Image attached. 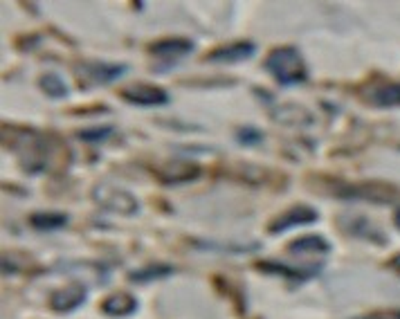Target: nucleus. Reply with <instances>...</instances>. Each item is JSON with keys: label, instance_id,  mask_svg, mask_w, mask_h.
Returning <instances> with one entry per match:
<instances>
[{"label": "nucleus", "instance_id": "obj_20", "mask_svg": "<svg viewBox=\"0 0 400 319\" xmlns=\"http://www.w3.org/2000/svg\"><path fill=\"white\" fill-rule=\"evenodd\" d=\"M347 232L353 234V236H360V238H367V241H382L375 232V227H371V223L367 219H356L351 221V225L347 227Z\"/></svg>", "mask_w": 400, "mask_h": 319}, {"label": "nucleus", "instance_id": "obj_14", "mask_svg": "<svg viewBox=\"0 0 400 319\" xmlns=\"http://www.w3.org/2000/svg\"><path fill=\"white\" fill-rule=\"evenodd\" d=\"M369 104L378 108H396L400 106V84L385 82V84H371L364 90Z\"/></svg>", "mask_w": 400, "mask_h": 319}, {"label": "nucleus", "instance_id": "obj_8", "mask_svg": "<svg viewBox=\"0 0 400 319\" xmlns=\"http://www.w3.org/2000/svg\"><path fill=\"white\" fill-rule=\"evenodd\" d=\"M193 50H196V43L182 37H171V39H162L148 45V54L155 56V59L162 63L174 67V63L182 61L185 56H189Z\"/></svg>", "mask_w": 400, "mask_h": 319}, {"label": "nucleus", "instance_id": "obj_19", "mask_svg": "<svg viewBox=\"0 0 400 319\" xmlns=\"http://www.w3.org/2000/svg\"><path fill=\"white\" fill-rule=\"evenodd\" d=\"M115 135V126H90V129H82L79 131V140L88 142V144H99V142H106L108 138Z\"/></svg>", "mask_w": 400, "mask_h": 319}, {"label": "nucleus", "instance_id": "obj_12", "mask_svg": "<svg viewBox=\"0 0 400 319\" xmlns=\"http://www.w3.org/2000/svg\"><path fill=\"white\" fill-rule=\"evenodd\" d=\"M254 268H257V272H264V275H277V277L297 281V283H304L319 272V268H290L285 263H277V261H259Z\"/></svg>", "mask_w": 400, "mask_h": 319}, {"label": "nucleus", "instance_id": "obj_7", "mask_svg": "<svg viewBox=\"0 0 400 319\" xmlns=\"http://www.w3.org/2000/svg\"><path fill=\"white\" fill-rule=\"evenodd\" d=\"M120 97L133 106H144V108H157V106H167L171 97L164 88L153 86V84H144V82H135L129 84L120 90Z\"/></svg>", "mask_w": 400, "mask_h": 319}, {"label": "nucleus", "instance_id": "obj_18", "mask_svg": "<svg viewBox=\"0 0 400 319\" xmlns=\"http://www.w3.org/2000/svg\"><path fill=\"white\" fill-rule=\"evenodd\" d=\"M39 88L43 90V95L50 99H65L70 95V88H67V84L56 72H45L39 79Z\"/></svg>", "mask_w": 400, "mask_h": 319}, {"label": "nucleus", "instance_id": "obj_24", "mask_svg": "<svg viewBox=\"0 0 400 319\" xmlns=\"http://www.w3.org/2000/svg\"><path fill=\"white\" fill-rule=\"evenodd\" d=\"M394 225H396V227H398V230H400V207H398V209L394 211Z\"/></svg>", "mask_w": 400, "mask_h": 319}, {"label": "nucleus", "instance_id": "obj_6", "mask_svg": "<svg viewBox=\"0 0 400 319\" xmlns=\"http://www.w3.org/2000/svg\"><path fill=\"white\" fill-rule=\"evenodd\" d=\"M124 74H129L127 63H108V61H86L77 67V77L93 86L115 84Z\"/></svg>", "mask_w": 400, "mask_h": 319}, {"label": "nucleus", "instance_id": "obj_23", "mask_svg": "<svg viewBox=\"0 0 400 319\" xmlns=\"http://www.w3.org/2000/svg\"><path fill=\"white\" fill-rule=\"evenodd\" d=\"M389 266H392V268H394V270L398 272V275H400V254H396V256H394V259L389 261Z\"/></svg>", "mask_w": 400, "mask_h": 319}, {"label": "nucleus", "instance_id": "obj_4", "mask_svg": "<svg viewBox=\"0 0 400 319\" xmlns=\"http://www.w3.org/2000/svg\"><path fill=\"white\" fill-rule=\"evenodd\" d=\"M333 196L344 198V200H367V202H378L387 204L394 202L398 193L382 182H360V185H337L333 187Z\"/></svg>", "mask_w": 400, "mask_h": 319}, {"label": "nucleus", "instance_id": "obj_15", "mask_svg": "<svg viewBox=\"0 0 400 319\" xmlns=\"http://www.w3.org/2000/svg\"><path fill=\"white\" fill-rule=\"evenodd\" d=\"M101 313L106 317H115V319H124L137 313V299L129 292H112L101 301Z\"/></svg>", "mask_w": 400, "mask_h": 319}, {"label": "nucleus", "instance_id": "obj_13", "mask_svg": "<svg viewBox=\"0 0 400 319\" xmlns=\"http://www.w3.org/2000/svg\"><path fill=\"white\" fill-rule=\"evenodd\" d=\"M285 249L295 256H326L330 252V243L319 234H306L290 241Z\"/></svg>", "mask_w": 400, "mask_h": 319}, {"label": "nucleus", "instance_id": "obj_21", "mask_svg": "<svg viewBox=\"0 0 400 319\" xmlns=\"http://www.w3.org/2000/svg\"><path fill=\"white\" fill-rule=\"evenodd\" d=\"M236 142L241 146H259L264 142V131H259L254 126H243L236 131Z\"/></svg>", "mask_w": 400, "mask_h": 319}, {"label": "nucleus", "instance_id": "obj_3", "mask_svg": "<svg viewBox=\"0 0 400 319\" xmlns=\"http://www.w3.org/2000/svg\"><path fill=\"white\" fill-rule=\"evenodd\" d=\"M93 198L104 211L117 216H135L140 211V200L129 189L117 185H97L93 189Z\"/></svg>", "mask_w": 400, "mask_h": 319}, {"label": "nucleus", "instance_id": "obj_1", "mask_svg": "<svg viewBox=\"0 0 400 319\" xmlns=\"http://www.w3.org/2000/svg\"><path fill=\"white\" fill-rule=\"evenodd\" d=\"M3 135H5V149L14 153L20 167L30 171L32 176H39L43 171L59 167L63 153H67L61 140H54L50 135L39 133L34 129H18L5 124Z\"/></svg>", "mask_w": 400, "mask_h": 319}, {"label": "nucleus", "instance_id": "obj_16", "mask_svg": "<svg viewBox=\"0 0 400 319\" xmlns=\"http://www.w3.org/2000/svg\"><path fill=\"white\" fill-rule=\"evenodd\" d=\"M67 214L63 211H34L30 216V225L34 230L39 232H56V230H63L67 225Z\"/></svg>", "mask_w": 400, "mask_h": 319}, {"label": "nucleus", "instance_id": "obj_17", "mask_svg": "<svg viewBox=\"0 0 400 319\" xmlns=\"http://www.w3.org/2000/svg\"><path fill=\"white\" fill-rule=\"evenodd\" d=\"M171 275H174V268H171L169 263H148L140 270H131L129 279L133 283H151V281L167 279Z\"/></svg>", "mask_w": 400, "mask_h": 319}, {"label": "nucleus", "instance_id": "obj_9", "mask_svg": "<svg viewBox=\"0 0 400 319\" xmlns=\"http://www.w3.org/2000/svg\"><path fill=\"white\" fill-rule=\"evenodd\" d=\"M317 221H319V214L313 207H308V204H292V207H288L283 214H279L274 221H270L268 234L270 236H277V234L295 230V227L313 225Z\"/></svg>", "mask_w": 400, "mask_h": 319}, {"label": "nucleus", "instance_id": "obj_11", "mask_svg": "<svg viewBox=\"0 0 400 319\" xmlns=\"http://www.w3.org/2000/svg\"><path fill=\"white\" fill-rule=\"evenodd\" d=\"M254 54H257V43L236 41L230 45H219V48H214L207 56H205V61L214 63V65H230V63H241V61L252 59Z\"/></svg>", "mask_w": 400, "mask_h": 319}, {"label": "nucleus", "instance_id": "obj_5", "mask_svg": "<svg viewBox=\"0 0 400 319\" xmlns=\"http://www.w3.org/2000/svg\"><path fill=\"white\" fill-rule=\"evenodd\" d=\"M153 176L162 182V185L176 187V185H187V182L198 180L202 176V167L191 162V160L174 157V160H167V162L155 167Z\"/></svg>", "mask_w": 400, "mask_h": 319}, {"label": "nucleus", "instance_id": "obj_10", "mask_svg": "<svg viewBox=\"0 0 400 319\" xmlns=\"http://www.w3.org/2000/svg\"><path fill=\"white\" fill-rule=\"evenodd\" d=\"M88 299V286L82 281H70L61 286L59 290H54L50 294V308L54 313H75L79 306H84V301Z\"/></svg>", "mask_w": 400, "mask_h": 319}, {"label": "nucleus", "instance_id": "obj_2", "mask_svg": "<svg viewBox=\"0 0 400 319\" xmlns=\"http://www.w3.org/2000/svg\"><path fill=\"white\" fill-rule=\"evenodd\" d=\"M264 67L274 82L285 88L302 86L308 82V65L304 61L302 52L292 48V45L270 50L264 59Z\"/></svg>", "mask_w": 400, "mask_h": 319}, {"label": "nucleus", "instance_id": "obj_22", "mask_svg": "<svg viewBox=\"0 0 400 319\" xmlns=\"http://www.w3.org/2000/svg\"><path fill=\"white\" fill-rule=\"evenodd\" d=\"M367 319H400V311H389V313H382V315H371Z\"/></svg>", "mask_w": 400, "mask_h": 319}]
</instances>
